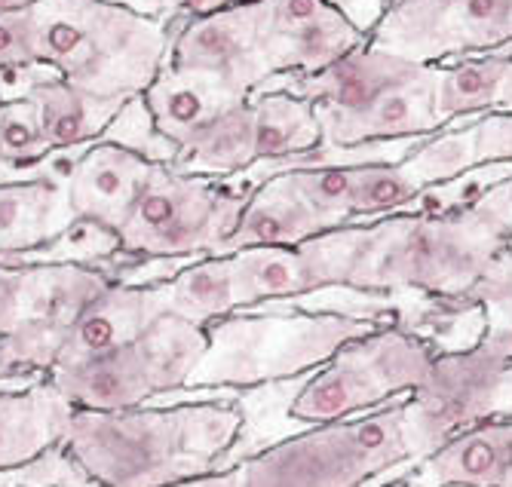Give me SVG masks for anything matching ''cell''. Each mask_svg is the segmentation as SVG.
<instances>
[{
    "label": "cell",
    "mask_w": 512,
    "mask_h": 487,
    "mask_svg": "<svg viewBox=\"0 0 512 487\" xmlns=\"http://www.w3.org/2000/svg\"><path fill=\"white\" fill-rule=\"evenodd\" d=\"M405 399L350 420L310 426L243 460V487H362L393 466L411 463Z\"/></svg>",
    "instance_id": "5"
},
{
    "label": "cell",
    "mask_w": 512,
    "mask_h": 487,
    "mask_svg": "<svg viewBox=\"0 0 512 487\" xmlns=\"http://www.w3.org/2000/svg\"><path fill=\"white\" fill-rule=\"evenodd\" d=\"M473 138L476 169L512 163V111H491L476 120H467Z\"/></svg>",
    "instance_id": "32"
},
{
    "label": "cell",
    "mask_w": 512,
    "mask_h": 487,
    "mask_svg": "<svg viewBox=\"0 0 512 487\" xmlns=\"http://www.w3.org/2000/svg\"><path fill=\"white\" fill-rule=\"evenodd\" d=\"M512 454V420L494 417L421 460V472L408 487H506Z\"/></svg>",
    "instance_id": "23"
},
{
    "label": "cell",
    "mask_w": 512,
    "mask_h": 487,
    "mask_svg": "<svg viewBox=\"0 0 512 487\" xmlns=\"http://www.w3.org/2000/svg\"><path fill=\"white\" fill-rule=\"evenodd\" d=\"M31 19L37 59L102 99L145 95L172 43L169 22L142 19L102 0H37Z\"/></svg>",
    "instance_id": "3"
},
{
    "label": "cell",
    "mask_w": 512,
    "mask_h": 487,
    "mask_svg": "<svg viewBox=\"0 0 512 487\" xmlns=\"http://www.w3.org/2000/svg\"><path fill=\"white\" fill-rule=\"evenodd\" d=\"M255 123V163H283L304 157L322 144L313 102L292 92H264L249 99Z\"/></svg>",
    "instance_id": "26"
},
{
    "label": "cell",
    "mask_w": 512,
    "mask_h": 487,
    "mask_svg": "<svg viewBox=\"0 0 512 487\" xmlns=\"http://www.w3.org/2000/svg\"><path fill=\"white\" fill-rule=\"evenodd\" d=\"M497 417H503V420H512V365L506 368V374H503V380H500Z\"/></svg>",
    "instance_id": "37"
},
{
    "label": "cell",
    "mask_w": 512,
    "mask_h": 487,
    "mask_svg": "<svg viewBox=\"0 0 512 487\" xmlns=\"http://www.w3.org/2000/svg\"><path fill=\"white\" fill-rule=\"evenodd\" d=\"M74 224L62 184L0 181V264L19 267Z\"/></svg>",
    "instance_id": "20"
},
{
    "label": "cell",
    "mask_w": 512,
    "mask_h": 487,
    "mask_svg": "<svg viewBox=\"0 0 512 487\" xmlns=\"http://www.w3.org/2000/svg\"><path fill=\"white\" fill-rule=\"evenodd\" d=\"M28 102L37 108L43 138L53 151L96 144L123 108V99H102V95L86 92L62 77L40 83L28 95Z\"/></svg>",
    "instance_id": "25"
},
{
    "label": "cell",
    "mask_w": 512,
    "mask_h": 487,
    "mask_svg": "<svg viewBox=\"0 0 512 487\" xmlns=\"http://www.w3.org/2000/svg\"><path fill=\"white\" fill-rule=\"evenodd\" d=\"M304 203L325 221V227L353 224L350 200H353V169L322 166V169H295L289 172Z\"/></svg>",
    "instance_id": "31"
},
{
    "label": "cell",
    "mask_w": 512,
    "mask_h": 487,
    "mask_svg": "<svg viewBox=\"0 0 512 487\" xmlns=\"http://www.w3.org/2000/svg\"><path fill=\"white\" fill-rule=\"evenodd\" d=\"M421 187H417L408 172L399 163L390 166H356L353 169V224H368L387 215L408 212L417 197H421Z\"/></svg>",
    "instance_id": "29"
},
{
    "label": "cell",
    "mask_w": 512,
    "mask_h": 487,
    "mask_svg": "<svg viewBox=\"0 0 512 487\" xmlns=\"http://www.w3.org/2000/svg\"><path fill=\"white\" fill-rule=\"evenodd\" d=\"M267 4V0H264ZM264 4L227 7L178 28L169 43L166 68L212 71L234 80L246 95L270 77L264 59Z\"/></svg>",
    "instance_id": "12"
},
{
    "label": "cell",
    "mask_w": 512,
    "mask_h": 487,
    "mask_svg": "<svg viewBox=\"0 0 512 487\" xmlns=\"http://www.w3.org/2000/svg\"><path fill=\"white\" fill-rule=\"evenodd\" d=\"M436 350L421 334L399 325H378L329 362H322L298 389L289 417L307 426L350 420L411 396L433 368Z\"/></svg>",
    "instance_id": "7"
},
{
    "label": "cell",
    "mask_w": 512,
    "mask_h": 487,
    "mask_svg": "<svg viewBox=\"0 0 512 487\" xmlns=\"http://www.w3.org/2000/svg\"><path fill=\"white\" fill-rule=\"evenodd\" d=\"M512 365V325H488L473 347L436 353L427 380L405 399L411 457L424 460L454 435L497 417L500 380Z\"/></svg>",
    "instance_id": "8"
},
{
    "label": "cell",
    "mask_w": 512,
    "mask_h": 487,
    "mask_svg": "<svg viewBox=\"0 0 512 487\" xmlns=\"http://www.w3.org/2000/svg\"><path fill=\"white\" fill-rule=\"evenodd\" d=\"M175 487H243V466H227L221 472H212V475H203V478H194V481H184V484H175Z\"/></svg>",
    "instance_id": "36"
},
{
    "label": "cell",
    "mask_w": 512,
    "mask_h": 487,
    "mask_svg": "<svg viewBox=\"0 0 512 487\" xmlns=\"http://www.w3.org/2000/svg\"><path fill=\"white\" fill-rule=\"evenodd\" d=\"M252 4H264V0H215V10H227V7H252Z\"/></svg>",
    "instance_id": "39"
},
{
    "label": "cell",
    "mask_w": 512,
    "mask_h": 487,
    "mask_svg": "<svg viewBox=\"0 0 512 487\" xmlns=\"http://www.w3.org/2000/svg\"><path fill=\"white\" fill-rule=\"evenodd\" d=\"M325 221L304 203L289 172L264 178L230 233L221 255H234L243 249H289L325 233Z\"/></svg>",
    "instance_id": "22"
},
{
    "label": "cell",
    "mask_w": 512,
    "mask_h": 487,
    "mask_svg": "<svg viewBox=\"0 0 512 487\" xmlns=\"http://www.w3.org/2000/svg\"><path fill=\"white\" fill-rule=\"evenodd\" d=\"M424 65L399 59L387 50L365 43L362 50H353L350 56L338 59L319 74H289V83L283 92H292L298 99L313 102L319 120L335 117H353L365 108L375 105L381 95L408 77H414Z\"/></svg>",
    "instance_id": "16"
},
{
    "label": "cell",
    "mask_w": 512,
    "mask_h": 487,
    "mask_svg": "<svg viewBox=\"0 0 512 487\" xmlns=\"http://www.w3.org/2000/svg\"><path fill=\"white\" fill-rule=\"evenodd\" d=\"M102 4L120 7L126 13L142 16V19H157V22H166V16H169V0H102Z\"/></svg>",
    "instance_id": "34"
},
{
    "label": "cell",
    "mask_w": 512,
    "mask_h": 487,
    "mask_svg": "<svg viewBox=\"0 0 512 487\" xmlns=\"http://www.w3.org/2000/svg\"><path fill=\"white\" fill-rule=\"evenodd\" d=\"M145 102L157 129L181 151L221 114L249 102V95L221 74L163 65L154 83L145 89Z\"/></svg>",
    "instance_id": "19"
},
{
    "label": "cell",
    "mask_w": 512,
    "mask_h": 487,
    "mask_svg": "<svg viewBox=\"0 0 512 487\" xmlns=\"http://www.w3.org/2000/svg\"><path fill=\"white\" fill-rule=\"evenodd\" d=\"M509 252V224L482 200L445 212H399L368 221L350 291L375 298L417 291L467 310Z\"/></svg>",
    "instance_id": "2"
},
{
    "label": "cell",
    "mask_w": 512,
    "mask_h": 487,
    "mask_svg": "<svg viewBox=\"0 0 512 487\" xmlns=\"http://www.w3.org/2000/svg\"><path fill=\"white\" fill-rule=\"evenodd\" d=\"M368 43L417 65L488 56L512 43V0H405Z\"/></svg>",
    "instance_id": "9"
},
{
    "label": "cell",
    "mask_w": 512,
    "mask_h": 487,
    "mask_svg": "<svg viewBox=\"0 0 512 487\" xmlns=\"http://www.w3.org/2000/svg\"><path fill=\"white\" fill-rule=\"evenodd\" d=\"M396 4H405V0H393V7H396Z\"/></svg>",
    "instance_id": "43"
},
{
    "label": "cell",
    "mask_w": 512,
    "mask_h": 487,
    "mask_svg": "<svg viewBox=\"0 0 512 487\" xmlns=\"http://www.w3.org/2000/svg\"><path fill=\"white\" fill-rule=\"evenodd\" d=\"M246 426L240 402L74 411L62 451L92 487H175L221 472Z\"/></svg>",
    "instance_id": "1"
},
{
    "label": "cell",
    "mask_w": 512,
    "mask_h": 487,
    "mask_svg": "<svg viewBox=\"0 0 512 487\" xmlns=\"http://www.w3.org/2000/svg\"><path fill=\"white\" fill-rule=\"evenodd\" d=\"M74 408L40 377L22 389H0V472L22 469L62 445Z\"/></svg>",
    "instance_id": "21"
},
{
    "label": "cell",
    "mask_w": 512,
    "mask_h": 487,
    "mask_svg": "<svg viewBox=\"0 0 512 487\" xmlns=\"http://www.w3.org/2000/svg\"><path fill=\"white\" fill-rule=\"evenodd\" d=\"M114 282L102 264H25L19 319L0 337V356L28 380L46 377L83 310Z\"/></svg>",
    "instance_id": "10"
},
{
    "label": "cell",
    "mask_w": 512,
    "mask_h": 487,
    "mask_svg": "<svg viewBox=\"0 0 512 487\" xmlns=\"http://www.w3.org/2000/svg\"><path fill=\"white\" fill-rule=\"evenodd\" d=\"M46 380L56 386V393L74 411L114 414L142 408L151 399L163 396L142 337H135L132 344L99 359H89L71 368H53L46 374Z\"/></svg>",
    "instance_id": "17"
},
{
    "label": "cell",
    "mask_w": 512,
    "mask_h": 487,
    "mask_svg": "<svg viewBox=\"0 0 512 487\" xmlns=\"http://www.w3.org/2000/svg\"><path fill=\"white\" fill-rule=\"evenodd\" d=\"M37 0H0V13H19V10H28Z\"/></svg>",
    "instance_id": "38"
},
{
    "label": "cell",
    "mask_w": 512,
    "mask_h": 487,
    "mask_svg": "<svg viewBox=\"0 0 512 487\" xmlns=\"http://www.w3.org/2000/svg\"><path fill=\"white\" fill-rule=\"evenodd\" d=\"M335 13H341L359 34L371 37L375 28L384 22V16L390 13L393 0H325Z\"/></svg>",
    "instance_id": "33"
},
{
    "label": "cell",
    "mask_w": 512,
    "mask_h": 487,
    "mask_svg": "<svg viewBox=\"0 0 512 487\" xmlns=\"http://www.w3.org/2000/svg\"><path fill=\"white\" fill-rule=\"evenodd\" d=\"M255 166V123L252 105L243 102L209 123L188 148L178 151L172 169L203 178H230Z\"/></svg>",
    "instance_id": "27"
},
{
    "label": "cell",
    "mask_w": 512,
    "mask_h": 487,
    "mask_svg": "<svg viewBox=\"0 0 512 487\" xmlns=\"http://www.w3.org/2000/svg\"><path fill=\"white\" fill-rule=\"evenodd\" d=\"M0 380H25V377H19V374L4 362V356H0Z\"/></svg>",
    "instance_id": "40"
},
{
    "label": "cell",
    "mask_w": 512,
    "mask_h": 487,
    "mask_svg": "<svg viewBox=\"0 0 512 487\" xmlns=\"http://www.w3.org/2000/svg\"><path fill=\"white\" fill-rule=\"evenodd\" d=\"M378 325V319L356 316L234 313L209 325V353L191 377V386H255L319 368L344 344Z\"/></svg>",
    "instance_id": "6"
},
{
    "label": "cell",
    "mask_w": 512,
    "mask_h": 487,
    "mask_svg": "<svg viewBox=\"0 0 512 487\" xmlns=\"http://www.w3.org/2000/svg\"><path fill=\"white\" fill-rule=\"evenodd\" d=\"M264 59L270 74H319L368 43L325 0H267Z\"/></svg>",
    "instance_id": "13"
},
{
    "label": "cell",
    "mask_w": 512,
    "mask_h": 487,
    "mask_svg": "<svg viewBox=\"0 0 512 487\" xmlns=\"http://www.w3.org/2000/svg\"><path fill=\"white\" fill-rule=\"evenodd\" d=\"M166 310L194 325H215L237 313L234 298V270L230 258H194L188 267H181L169 279H163Z\"/></svg>",
    "instance_id": "28"
},
{
    "label": "cell",
    "mask_w": 512,
    "mask_h": 487,
    "mask_svg": "<svg viewBox=\"0 0 512 487\" xmlns=\"http://www.w3.org/2000/svg\"><path fill=\"white\" fill-rule=\"evenodd\" d=\"M387 487H408V481H393V484H387Z\"/></svg>",
    "instance_id": "42"
},
{
    "label": "cell",
    "mask_w": 512,
    "mask_h": 487,
    "mask_svg": "<svg viewBox=\"0 0 512 487\" xmlns=\"http://www.w3.org/2000/svg\"><path fill=\"white\" fill-rule=\"evenodd\" d=\"M163 313H169L163 282L114 279L102 295L83 310V316L71 328L53 368H71L89 359H99L105 353H114L132 344L135 337H142L148 325L157 322Z\"/></svg>",
    "instance_id": "15"
},
{
    "label": "cell",
    "mask_w": 512,
    "mask_h": 487,
    "mask_svg": "<svg viewBox=\"0 0 512 487\" xmlns=\"http://www.w3.org/2000/svg\"><path fill=\"white\" fill-rule=\"evenodd\" d=\"M99 141L126 148L138 157H145L154 166H172L178 160V148L157 129L145 95H132V99H126Z\"/></svg>",
    "instance_id": "30"
},
{
    "label": "cell",
    "mask_w": 512,
    "mask_h": 487,
    "mask_svg": "<svg viewBox=\"0 0 512 487\" xmlns=\"http://www.w3.org/2000/svg\"><path fill=\"white\" fill-rule=\"evenodd\" d=\"M506 487H512V454H509V475H506Z\"/></svg>",
    "instance_id": "41"
},
{
    "label": "cell",
    "mask_w": 512,
    "mask_h": 487,
    "mask_svg": "<svg viewBox=\"0 0 512 487\" xmlns=\"http://www.w3.org/2000/svg\"><path fill=\"white\" fill-rule=\"evenodd\" d=\"M479 200L488 203V206L509 224V230H512V175L503 178L500 184H494L491 190H485Z\"/></svg>",
    "instance_id": "35"
},
{
    "label": "cell",
    "mask_w": 512,
    "mask_h": 487,
    "mask_svg": "<svg viewBox=\"0 0 512 487\" xmlns=\"http://www.w3.org/2000/svg\"><path fill=\"white\" fill-rule=\"evenodd\" d=\"M255 187L246 172L203 178L154 166L117 233L120 255L148 261L218 258Z\"/></svg>",
    "instance_id": "4"
},
{
    "label": "cell",
    "mask_w": 512,
    "mask_h": 487,
    "mask_svg": "<svg viewBox=\"0 0 512 487\" xmlns=\"http://www.w3.org/2000/svg\"><path fill=\"white\" fill-rule=\"evenodd\" d=\"M439 68L436 111L442 126H460L491 111H512V43L497 53Z\"/></svg>",
    "instance_id": "24"
},
{
    "label": "cell",
    "mask_w": 512,
    "mask_h": 487,
    "mask_svg": "<svg viewBox=\"0 0 512 487\" xmlns=\"http://www.w3.org/2000/svg\"><path fill=\"white\" fill-rule=\"evenodd\" d=\"M365 233L368 224H347L325 230L301 246L243 249L227 255L234 270L237 313H249L273 301L307 298L329 288H350Z\"/></svg>",
    "instance_id": "11"
},
{
    "label": "cell",
    "mask_w": 512,
    "mask_h": 487,
    "mask_svg": "<svg viewBox=\"0 0 512 487\" xmlns=\"http://www.w3.org/2000/svg\"><path fill=\"white\" fill-rule=\"evenodd\" d=\"M436 86H439V68L424 65L405 83L387 89L362 114L319 120L322 144L325 148H353V144H365V141L427 138L445 129L436 111Z\"/></svg>",
    "instance_id": "18"
},
{
    "label": "cell",
    "mask_w": 512,
    "mask_h": 487,
    "mask_svg": "<svg viewBox=\"0 0 512 487\" xmlns=\"http://www.w3.org/2000/svg\"><path fill=\"white\" fill-rule=\"evenodd\" d=\"M154 163L108 141H96L77 157L65 178V197L74 221L120 233Z\"/></svg>",
    "instance_id": "14"
}]
</instances>
